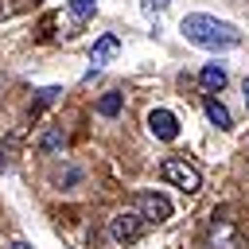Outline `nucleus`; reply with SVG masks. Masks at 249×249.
I'll return each mask as SVG.
<instances>
[{
	"label": "nucleus",
	"instance_id": "1",
	"mask_svg": "<svg viewBox=\"0 0 249 249\" xmlns=\"http://www.w3.org/2000/svg\"><path fill=\"white\" fill-rule=\"evenodd\" d=\"M179 31H183V39H187V43L206 47V51H233V47H241V31H237L233 23L214 19V16H202V12L183 16Z\"/></svg>",
	"mask_w": 249,
	"mask_h": 249
},
{
	"label": "nucleus",
	"instance_id": "2",
	"mask_svg": "<svg viewBox=\"0 0 249 249\" xmlns=\"http://www.w3.org/2000/svg\"><path fill=\"white\" fill-rule=\"evenodd\" d=\"M160 175H163V183L179 187L183 195H195V191L202 187V175H198V167H195V163H187V160H179V156H167V160L160 163Z\"/></svg>",
	"mask_w": 249,
	"mask_h": 249
},
{
	"label": "nucleus",
	"instance_id": "3",
	"mask_svg": "<svg viewBox=\"0 0 249 249\" xmlns=\"http://www.w3.org/2000/svg\"><path fill=\"white\" fill-rule=\"evenodd\" d=\"M140 233H144V218L136 210H117L109 218V237L117 245H132V241H140Z\"/></svg>",
	"mask_w": 249,
	"mask_h": 249
},
{
	"label": "nucleus",
	"instance_id": "4",
	"mask_svg": "<svg viewBox=\"0 0 249 249\" xmlns=\"http://www.w3.org/2000/svg\"><path fill=\"white\" fill-rule=\"evenodd\" d=\"M206 249H245V241H241V233L230 218L214 214L210 226H206Z\"/></svg>",
	"mask_w": 249,
	"mask_h": 249
},
{
	"label": "nucleus",
	"instance_id": "5",
	"mask_svg": "<svg viewBox=\"0 0 249 249\" xmlns=\"http://www.w3.org/2000/svg\"><path fill=\"white\" fill-rule=\"evenodd\" d=\"M136 214H140L144 222L160 226V222L171 218V202H167V195H160V191H140V195H136Z\"/></svg>",
	"mask_w": 249,
	"mask_h": 249
},
{
	"label": "nucleus",
	"instance_id": "6",
	"mask_svg": "<svg viewBox=\"0 0 249 249\" xmlns=\"http://www.w3.org/2000/svg\"><path fill=\"white\" fill-rule=\"evenodd\" d=\"M148 132H152L156 140H175V136H179V117H175L171 109H152V113H148Z\"/></svg>",
	"mask_w": 249,
	"mask_h": 249
},
{
	"label": "nucleus",
	"instance_id": "7",
	"mask_svg": "<svg viewBox=\"0 0 249 249\" xmlns=\"http://www.w3.org/2000/svg\"><path fill=\"white\" fill-rule=\"evenodd\" d=\"M117 47H121V43H117V35H101V39L93 43V51H89V62H93V66H89V74H93V70H101V66L117 54Z\"/></svg>",
	"mask_w": 249,
	"mask_h": 249
},
{
	"label": "nucleus",
	"instance_id": "8",
	"mask_svg": "<svg viewBox=\"0 0 249 249\" xmlns=\"http://www.w3.org/2000/svg\"><path fill=\"white\" fill-rule=\"evenodd\" d=\"M206 117H210V124H218L222 132H226V128H233V121H230V109H226L222 101H214V97H206Z\"/></svg>",
	"mask_w": 249,
	"mask_h": 249
},
{
	"label": "nucleus",
	"instance_id": "9",
	"mask_svg": "<svg viewBox=\"0 0 249 249\" xmlns=\"http://www.w3.org/2000/svg\"><path fill=\"white\" fill-rule=\"evenodd\" d=\"M62 148H66V132H62V128H47V132L39 136V152L51 156V152H62Z\"/></svg>",
	"mask_w": 249,
	"mask_h": 249
},
{
	"label": "nucleus",
	"instance_id": "10",
	"mask_svg": "<svg viewBox=\"0 0 249 249\" xmlns=\"http://www.w3.org/2000/svg\"><path fill=\"white\" fill-rule=\"evenodd\" d=\"M198 82H202V86H206V89L214 93V89H222V86H226V70L210 62V66H202V74H198Z\"/></svg>",
	"mask_w": 249,
	"mask_h": 249
},
{
	"label": "nucleus",
	"instance_id": "11",
	"mask_svg": "<svg viewBox=\"0 0 249 249\" xmlns=\"http://www.w3.org/2000/svg\"><path fill=\"white\" fill-rule=\"evenodd\" d=\"M58 97H62V89H58V86H47V89H39V97L31 101V117H39V113H43L47 105H54Z\"/></svg>",
	"mask_w": 249,
	"mask_h": 249
},
{
	"label": "nucleus",
	"instance_id": "12",
	"mask_svg": "<svg viewBox=\"0 0 249 249\" xmlns=\"http://www.w3.org/2000/svg\"><path fill=\"white\" fill-rule=\"evenodd\" d=\"M97 113H101V117H117V113H121V93H105V97L97 101Z\"/></svg>",
	"mask_w": 249,
	"mask_h": 249
},
{
	"label": "nucleus",
	"instance_id": "13",
	"mask_svg": "<svg viewBox=\"0 0 249 249\" xmlns=\"http://www.w3.org/2000/svg\"><path fill=\"white\" fill-rule=\"evenodd\" d=\"M93 8H97V0H70V16L74 19H89Z\"/></svg>",
	"mask_w": 249,
	"mask_h": 249
},
{
	"label": "nucleus",
	"instance_id": "14",
	"mask_svg": "<svg viewBox=\"0 0 249 249\" xmlns=\"http://www.w3.org/2000/svg\"><path fill=\"white\" fill-rule=\"evenodd\" d=\"M167 4H171V0H140V8H144L148 16H156V12H163Z\"/></svg>",
	"mask_w": 249,
	"mask_h": 249
},
{
	"label": "nucleus",
	"instance_id": "15",
	"mask_svg": "<svg viewBox=\"0 0 249 249\" xmlns=\"http://www.w3.org/2000/svg\"><path fill=\"white\" fill-rule=\"evenodd\" d=\"M245 109H249V78H245Z\"/></svg>",
	"mask_w": 249,
	"mask_h": 249
},
{
	"label": "nucleus",
	"instance_id": "16",
	"mask_svg": "<svg viewBox=\"0 0 249 249\" xmlns=\"http://www.w3.org/2000/svg\"><path fill=\"white\" fill-rule=\"evenodd\" d=\"M0 167H4V156H0Z\"/></svg>",
	"mask_w": 249,
	"mask_h": 249
}]
</instances>
